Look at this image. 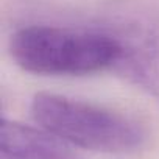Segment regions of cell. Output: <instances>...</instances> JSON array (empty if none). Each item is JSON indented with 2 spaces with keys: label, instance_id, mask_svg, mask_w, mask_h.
<instances>
[{
  "label": "cell",
  "instance_id": "cell-1",
  "mask_svg": "<svg viewBox=\"0 0 159 159\" xmlns=\"http://www.w3.org/2000/svg\"><path fill=\"white\" fill-rule=\"evenodd\" d=\"M10 53L34 75L81 76L112 69L120 45L112 31L31 25L11 36Z\"/></svg>",
  "mask_w": 159,
  "mask_h": 159
},
{
  "label": "cell",
  "instance_id": "cell-2",
  "mask_svg": "<svg viewBox=\"0 0 159 159\" xmlns=\"http://www.w3.org/2000/svg\"><path fill=\"white\" fill-rule=\"evenodd\" d=\"M41 128L67 143L102 153H129L139 150L147 139L143 126L119 111L70 98L39 92L30 106Z\"/></svg>",
  "mask_w": 159,
  "mask_h": 159
},
{
  "label": "cell",
  "instance_id": "cell-3",
  "mask_svg": "<svg viewBox=\"0 0 159 159\" xmlns=\"http://www.w3.org/2000/svg\"><path fill=\"white\" fill-rule=\"evenodd\" d=\"M112 33L120 53L111 70L159 100V13L139 14Z\"/></svg>",
  "mask_w": 159,
  "mask_h": 159
},
{
  "label": "cell",
  "instance_id": "cell-4",
  "mask_svg": "<svg viewBox=\"0 0 159 159\" xmlns=\"http://www.w3.org/2000/svg\"><path fill=\"white\" fill-rule=\"evenodd\" d=\"M0 159H75V156L67 142L50 131L3 119Z\"/></svg>",
  "mask_w": 159,
  "mask_h": 159
}]
</instances>
